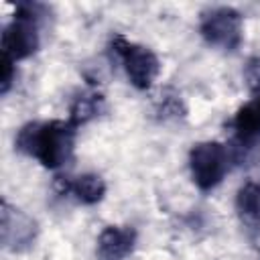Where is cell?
Returning <instances> with one entry per match:
<instances>
[{
    "mask_svg": "<svg viewBox=\"0 0 260 260\" xmlns=\"http://www.w3.org/2000/svg\"><path fill=\"white\" fill-rule=\"evenodd\" d=\"M63 187L61 193H71L79 203L83 205H95L106 195V181L95 173H83L75 179L59 177Z\"/></svg>",
    "mask_w": 260,
    "mask_h": 260,
    "instance_id": "obj_9",
    "label": "cell"
},
{
    "mask_svg": "<svg viewBox=\"0 0 260 260\" xmlns=\"http://www.w3.org/2000/svg\"><path fill=\"white\" fill-rule=\"evenodd\" d=\"M47 16V6L37 2H18L12 20L2 30V57L18 63L37 53L41 39L39 26Z\"/></svg>",
    "mask_w": 260,
    "mask_h": 260,
    "instance_id": "obj_2",
    "label": "cell"
},
{
    "mask_svg": "<svg viewBox=\"0 0 260 260\" xmlns=\"http://www.w3.org/2000/svg\"><path fill=\"white\" fill-rule=\"evenodd\" d=\"M136 246V230L132 225H106L98 236V260H126Z\"/></svg>",
    "mask_w": 260,
    "mask_h": 260,
    "instance_id": "obj_8",
    "label": "cell"
},
{
    "mask_svg": "<svg viewBox=\"0 0 260 260\" xmlns=\"http://www.w3.org/2000/svg\"><path fill=\"white\" fill-rule=\"evenodd\" d=\"M156 114H158V118L165 120V122H169V120H181V118L187 116V108H185L183 98H181L177 91L169 89V91H165V93L160 95V100L156 102Z\"/></svg>",
    "mask_w": 260,
    "mask_h": 260,
    "instance_id": "obj_12",
    "label": "cell"
},
{
    "mask_svg": "<svg viewBox=\"0 0 260 260\" xmlns=\"http://www.w3.org/2000/svg\"><path fill=\"white\" fill-rule=\"evenodd\" d=\"M199 32L207 45L223 51H236L244 39L242 14L232 6L207 8L201 12Z\"/></svg>",
    "mask_w": 260,
    "mask_h": 260,
    "instance_id": "obj_5",
    "label": "cell"
},
{
    "mask_svg": "<svg viewBox=\"0 0 260 260\" xmlns=\"http://www.w3.org/2000/svg\"><path fill=\"white\" fill-rule=\"evenodd\" d=\"M110 49L120 59L128 81L136 89L146 91L152 87V83L160 75V61L152 49L132 43L124 35H114L110 39Z\"/></svg>",
    "mask_w": 260,
    "mask_h": 260,
    "instance_id": "obj_3",
    "label": "cell"
},
{
    "mask_svg": "<svg viewBox=\"0 0 260 260\" xmlns=\"http://www.w3.org/2000/svg\"><path fill=\"white\" fill-rule=\"evenodd\" d=\"M102 110H104V98H102V93H98V91H83V93H79L73 100V104L69 108L67 122L73 128H81L89 120L98 118L102 114Z\"/></svg>",
    "mask_w": 260,
    "mask_h": 260,
    "instance_id": "obj_10",
    "label": "cell"
},
{
    "mask_svg": "<svg viewBox=\"0 0 260 260\" xmlns=\"http://www.w3.org/2000/svg\"><path fill=\"white\" fill-rule=\"evenodd\" d=\"M230 167V152L217 140H203L193 144L189 152V171L191 179L201 191L215 189Z\"/></svg>",
    "mask_w": 260,
    "mask_h": 260,
    "instance_id": "obj_4",
    "label": "cell"
},
{
    "mask_svg": "<svg viewBox=\"0 0 260 260\" xmlns=\"http://www.w3.org/2000/svg\"><path fill=\"white\" fill-rule=\"evenodd\" d=\"M234 142L240 150H252L260 146V95H254L238 108L232 118Z\"/></svg>",
    "mask_w": 260,
    "mask_h": 260,
    "instance_id": "obj_7",
    "label": "cell"
},
{
    "mask_svg": "<svg viewBox=\"0 0 260 260\" xmlns=\"http://www.w3.org/2000/svg\"><path fill=\"white\" fill-rule=\"evenodd\" d=\"M244 83L252 95H260V55H254L244 65Z\"/></svg>",
    "mask_w": 260,
    "mask_h": 260,
    "instance_id": "obj_13",
    "label": "cell"
},
{
    "mask_svg": "<svg viewBox=\"0 0 260 260\" xmlns=\"http://www.w3.org/2000/svg\"><path fill=\"white\" fill-rule=\"evenodd\" d=\"M77 128L67 120H49V122H28L24 124L14 138L18 152L32 156L47 169H59L73 156Z\"/></svg>",
    "mask_w": 260,
    "mask_h": 260,
    "instance_id": "obj_1",
    "label": "cell"
},
{
    "mask_svg": "<svg viewBox=\"0 0 260 260\" xmlns=\"http://www.w3.org/2000/svg\"><path fill=\"white\" fill-rule=\"evenodd\" d=\"M14 65H16L14 61L2 57V75H0V93L2 95L8 93V89L14 83V77H16V67Z\"/></svg>",
    "mask_w": 260,
    "mask_h": 260,
    "instance_id": "obj_14",
    "label": "cell"
},
{
    "mask_svg": "<svg viewBox=\"0 0 260 260\" xmlns=\"http://www.w3.org/2000/svg\"><path fill=\"white\" fill-rule=\"evenodd\" d=\"M236 211L250 225H260V183L246 181L236 193Z\"/></svg>",
    "mask_w": 260,
    "mask_h": 260,
    "instance_id": "obj_11",
    "label": "cell"
},
{
    "mask_svg": "<svg viewBox=\"0 0 260 260\" xmlns=\"http://www.w3.org/2000/svg\"><path fill=\"white\" fill-rule=\"evenodd\" d=\"M37 221L28 217L24 211L12 207L6 199H2L0 211V238L6 250L22 252L35 244L37 238Z\"/></svg>",
    "mask_w": 260,
    "mask_h": 260,
    "instance_id": "obj_6",
    "label": "cell"
}]
</instances>
